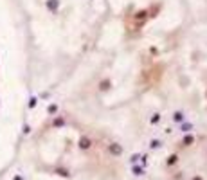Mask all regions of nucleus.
<instances>
[{"mask_svg": "<svg viewBox=\"0 0 207 180\" xmlns=\"http://www.w3.org/2000/svg\"><path fill=\"white\" fill-rule=\"evenodd\" d=\"M193 180H202V178H200V177H195V178H193Z\"/></svg>", "mask_w": 207, "mask_h": 180, "instance_id": "f257e3e1", "label": "nucleus"}]
</instances>
